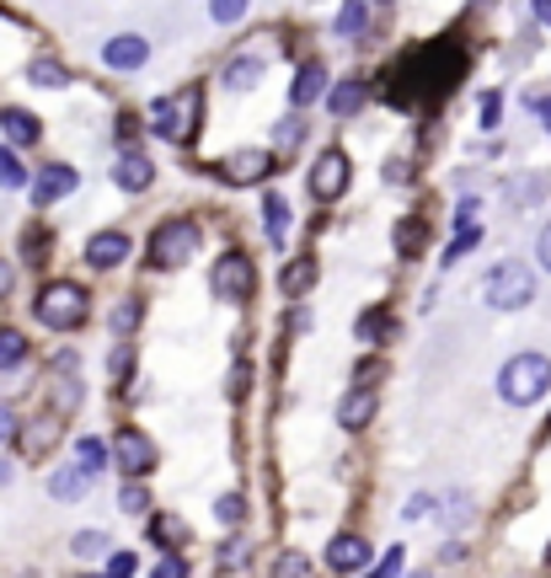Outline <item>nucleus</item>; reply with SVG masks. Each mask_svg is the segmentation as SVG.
I'll list each match as a JSON object with an SVG mask.
<instances>
[{
	"instance_id": "f257e3e1",
	"label": "nucleus",
	"mask_w": 551,
	"mask_h": 578,
	"mask_svg": "<svg viewBox=\"0 0 551 578\" xmlns=\"http://www.w3.org/2000/svg\"><path fill=\"white\" fill-rule=\"evenodd\" d=\"M482 301H488L492 311H524V305L535 301V274L524 268L520 257L492 263L488 278H482Z\"/></svg>"
},
{
	"instance_id": "f03ea898",
	"label": "nucleus",
	"mask_w": 551,
	"mask_h": 578,
	"mask_svg": "<svg viewBox=\"0 0 551 578\" xmlns=\"http://www.w3.org/2000/svg\"><path fill=\"white\" fill-rule=\"evenodd\" d=\"M547 386H551L547 354H514V359L503 365V375H498V392H503V402H514V407H530Z\"/></svg>"
},
{
	"instance_id": "7ed1b4c3",
	"label": "nucleus",
	"mask_w": 551,
	"mask_h": 578,
	"mask_svg": "<svg viewBox=\"0 0 551 578\" xmlns=\"http://www.w3.org/2000/svg\"><path fill=\"white\" fill-rule=\"evenodd\" d=\"M38 322L43 327H81L86 322V311H92V301H86V290L81 284H70V278H60V284H49L43 295H38Z\"/></svg>"
},
{
	"instance_id": "20e7f679",
	"label": "nucleus",
	"mask_w": 551,
	"mask_h": 578,
	"mask_svg": "<svg viewBox=\"0 0 551 578\" xmlns=\"http://www.w3.org/2000/svg\"><path fill=\"white\" fill-rule=\"evenodd\" d=\"M151 123L161 140H172V145H187L193 140V129H198V87H187L183 97H161L151 108Z\"/></svg>"
},
{
	"instance_id": "39448f33",
	"label": "nucleus",
	"mask_w": 551,
	"mask_h": 578,
	"mask_svg": "<svg viewBox=\"0 0 551 578\" xmlns=\"http://www.w3.org/2000/svg\"><path fill=\"white\" fill-rule=\"evenodd\" d=\"M193 252H198V225L193 220H166L151 242V263L155 268H183Z\"/></svg>"
},
{
	"instance_id": "423d86ee",
	"label": "nucleus",
	"mask_w": 551,
	"mask_h": 578,
	"mask_svg": "<svg viewBox=\"0 0 551 578\" xmlns=\"http://www.w3.org/2000/svg\"><path fill=\"white\" fill-rule=\"evenodd\" d=\"M348 178H354V166H348V155L337 151H322L316 161H310V199H322V204H333V199H343V187H348Z\"/></svg>"
},
{
	"instance_id": "0eeeda50",
	"label": "nucleus",
	"mask_w": 551,
	"mask_h": 578,
	"mask_svg": "<svg viewBox=\"0 0 551 578\" xmlns=\"http://www.w3.org/2000/svg\"><path fill=\"white\" fill-rule=\"evenodd\" d=\"M145 60H151V43H145L140 32H119V38H108V43H102V64H108V70H119V75L140 70Z\"/></svg>"
},
{
	"instance_id": "6e6552de",
	"label": "nucleus",
	"mask_w": 551,
	"mask_h": 578,
	"mask_svg": "<svg viewBox=\"0 0 551 578\" xmlns=\"http://www.w3.org/2000/svg\"><path fill=\"white\" fill-rule=\"evenodd\" d=\"M252 278H257V268H252V257H242V252L220 257V268H215V290L225 295V301H246V295H252Z\"/></svg>"
},
{
	"instance_id": "1a4fd4ad",
	"label": "nucleus",
	"mask_w": 551,
	"mask_h": 578,
	"mask_svg": "<svg viewBox=\"0 0 551 578\" xmlns=\"http://www.w3.org/2000/svg\"><path fill=\"white\" fill-rule=\"evenodd\" d=\"M113 450H119L113 460H119L129 477H145V471L155 466V445L145 439V434H140V428H123L119 439H113Z\"/></svg>"
},
{
	"instance_id": "9d476101",
	"label": "nucleus",
	"mask_w": 551,
	"mask_h": 578,
	"mask_svg": "<svg viewBox=\"0 0 551 578\" xmlns=\"http://www.w3.org/2000/svg\"><path fill=\"white\" fill-rule=\"evenodd\" d=\"M268 166H274V161H268L263 151H236L225 166H220V178H225L231 187H252V183H263V178H268Z\"/></svg>"
},
{
	"instance_id": "9b49d317",
	"label": "nucleus",
	"mask_w": 551,
	"mask_h": 578,
	"mask_svg": "<svg viewBox=\"0 0 551 578\" xmlns=\"http://www.w3.org/2000/svg\"><path fill=\"white\" fill-rule=\"evenodd\" d=\"M327 568H337V574H365L369 568V541L365 536H337L333 547H327Z\"/></svg>"
},
{
	"instance_id": "f8f14e48",
	"label": "nucleus",
	"mask_w": 551,
	"mask_h": 578,
	"mask_svg": "<svg viewBox=\"0 0 551 578\" xmlns=\"http://www.w3.org/2000/svg\"><path fill=\"white\" fill-rule=\"evenodd\" d=\"M123 257H129V236L123 231H96L92 246H86V263H92L96 274H108V268H119Z\"/></svg>"
},
{
	"instance_id": "ddd939ff",
	"label": "nucleus",
	"mask_w": 551,
	"mask_h": 578,
	"mask_svg": "<svg viewBox=\"0 0 551 578\" xmlns=\"http://www.w3.org/2000/svg\"><path fill=\"white\" fill-rule=\"evenodd\" d=\"M86 487H92V471L75 460V466H60L54 477H49V493L60 498V504H81L86 498Z\"/></svg>"
},
{
	"instance_id": "4468645a",
	"label": "nucleus",
	"mask_w": 551,
	"mask_h": 578,
	"mask_svg": "<svg viewBox=\"0 0 551 578\" xmlns=\"http://www.w3.org/2000/svg\"><path fill=\"white\" fill-rule=\"evenodd\" d=\"M119 187L123 193H145V187L155 183V166H151V155H140V151H129V155H119Z\"/></svg>"
},
{
	"instance_id": "2eb2a0df",
	"label": "nucleus",
	"mask_w": 551,
	"mask_h": 578,
	"mask_svg": "<svg viewBox=\"0 0 551 578\" xmlns=\"http://www.w3.org/2000/svg\"><path fill=\"white\" fill-rule=\"evenodd\" d=\"M75 193V172L70 166H49L38 183H32V204H54V199H70Z\"/></svg>"
},
{
	"instance_id": "dca6fc26",
	"label": "nucleus",
	"mask_w": 551,
	"mask_h": 578,
	"mask_svg": "<svg viewBox=\"0 0 551 578\" xmlns=\"http://www.w3.org/2000/svg\"><path fill=\"white\" fill-rule=\"evenodd\" d=\"M0 134H6L11 145H32V140L43 134V123L32 119L28 108H6V113H0Z\"/></svg>"
},
{
	"instance_id": "f3484780",
	"label": "nucleus",
	"mask_w": 551,
	"mask_h": 578,
	"mask_svg": "<svg viewBox=\"0 0 551 578\" xmlns=\"http://www.w3.org/2000/svg\"><path fill=\"white\" fill-rule=\"evenodd\" d=\"M316 97H327V70H322V64H300V75H295V87H289V102H295V108H310Z\"/></svg>"
},
{
	"instance_id": "a211bd4d",
	"label": "nucleus",
	"mask_w": 551,
	"mask_h": 578,
	"mask_svg": "<svg viewBox=\"0 0 551 578\" xmlns=\"http://www.w3.org/2000/svg\"><path fill=\"white\" fill-rule=\"evenodd\" d=\"M369 418H375V392H369V386H359V392L343 396V407H337V424H343V428H365Z\"/></svg>"
},
{
	"instance_id": "6ab92c4d",
	"label": "nucleus",
	"mask_w": 551,
	"mask_h": 578,
	"mask_svg": "<svg viewBox=\"0 0 551 578\" xmlns=\"http://www.w3.org/2000/svg\"><path fill=\"white\" fill-rule=\"evenodd\" d=\"M220 81H225V92H252V87L263 81V60L242 54V60H231L225 70H220Z\"/></svg>"
},
{
	"instance_id": "aec40b11",
	"label": "nucleus",
	"mask_w": 551,
	"mask_h": 578,
	"mask_svg": "<svg viewBox=\"0 0 551 578\" xmlns=\"http://www.w3.org/2000/svg\"><path fill=\"white\" fill-rule=\"evenodd\" d=\"M391 333H397V316H391V311H380V305H375V311H365V316L354 322V337H359V343H369V348H375V343H386Z\"/></svg>"
},
{
	"instance_id": "412c9836",
	"label": "nucleus",
	"mask_w": 551,
	"mask_h": 578,
	"mask_svg": "<svg viewBox=\"0 0 551 578\" xmlns=\"http://www.w3.org/2000/svg\"><path fill=\"white\" fill-rule=\"evenodd\" d=\"M359 108H365V87L359 81H337L333 92H327V113L333 119H354Z\"/></svg>"
},
{
	"instance_id": "4be33fe9",
	"label": "nucleus",
	"mask_w": 551,
	"mask_h": 578,
	"mask_svg": "<svg viewBox=\"0 0 551 578\" xmlns=\"http://www.w3.org/2000/svg\"><path fill=\"white\" fill-rule=\"evenodd\" d=\"M278 284H284V295H306L310 284H316V263H310V257H295V263L284 268Z\"/></svg>"
},
{
	"instance_id": "5701e85b",
	"label": "nucleus",
	"mask_w": 551,
	"mask_h": 578,
	"mask_svg": "<svg viewBox=\"0 0 551 578\" xmlns=\"http://www.w3.org/2000/svg\"><path fill=\"white\" fill-rule=\"evenodd\" d=\"M22 359H28V337L17 333V327H0V375L17 369Z\"/></svg>"
},
{
	"instance_id": "b1692460",
	"label": "nucleus",
	"mask_w": 551,
	"mask_h": 578,
	"mask_svg": "<svg viewBox=\"0 0 551 578\" xmlns=\"http://www.w3.org/2000/svg\"><path fill=\"white\" fill-rule=\"evenodd\" d=\"M263 225H268V242H284V225H289V204H284V199H278V193H268V199H263Z\"/></svg>"
},
{
	"instance_id": "393cba45",
	"label": "nucleus",
	"mask_w": 551,
	"mask_h": 578,
	"mask_svg": "<svg viewBox=\"0 0 551 578\" xmlns=\"http://www.w3.org/2000/svg\"><path fill=\"white\" fill-rule=\"evenodd\" d=\"M28 81L32 87H70V70L60 60H32L28 64Z\"/></svg>"
},
{
	"instance_id": "a878e982",
	"label": "nucleus",
	"mask_w": 551,
	"mask_h": 578,
	"mask_svg": "<svg viewBox=\"0 0 551 578\" xmlns=\"http://www.w3.org/2000/svg\"><path fill=\"white\" fill-rule=\"evenodd\" d=\"M424 236H429V220H418V214L397 220V242H401V252H407V257H412V252H424Z\"/></svg>"
},
{
	"instance_id": "bb28decb",
	"label": "nucleus",
	"mask_w": 551,
	"mask_h": 578,
	"mask_svg": "<svg viewBox=\"0 0 551 578\" xmlns=\"http://www.w3.org/2000/svg\"><path fill=\"white\" fill-rule=\"evenodd\" d=\"M365 17H369L365 0H343V11H337V32H343V38H359V32H365Z\"/></svg>"
},
{
	"instance_id": "cd10ccee",
	"label": "nucleus",
	"mask_w": 551,
	"mask_h": 578,
	"mask_svg": "<svg viewBox=\"0 0 551 578\" xmlns=\"http://www.w3.org/2000/svg\"><path fill=\"white\" fill-rule=\"evenodd\" d=\"M75 460H81V466H86L92 477H102L113 456H108V445H102V439H81V445H75Z\"/></svg>"
},
{
	"instance_id": "c85d7f7f",
	"label": "nucleus",
	"mask_w": 551,
	"mask_h": 578,
	"mask_svg": "<svg viewBox=\"0 0 551 578\" xmlns=\"http://www.w3.org/2000/svg\"><path fill=\"white\" fill-rule=\"evenodd\" d=\"M22 183H28V172H22L17 151H11V145H0V187H11V193H17Z\"/></svg>"
},
{
	"instance_id": "c756f323",
	"label": "nucleus",
	"mask_w": 551,
	"mask_h": 578,
	"mask_svg": "<svg viewBox=\"0 0 551 578\" xmlns=\"http://www.w3.org/2000/svg\"><path fill=\"white\" fill-rule=\"evenodd\" d=\"M151 536H155V547H177V536H187V530H183V519L177 515H155Z\"/></svg>"
},
{
	"instance_id": "7c9ffc66",
	"label": "nucleus",
	"mask_w": 551,
	"mask_h": 578,
	"mask_svg": "<svg viewBox=\"0 0 551 578\" xmlns=\"http://www.w3.org/2000/svg\"><path fill=\"white\" fill-rule=\"evenodd\" d=\"M210 17H215L220 28H236L246 17V0H210Z\"/></svg>"
},
{
	"instance_id": "2f4dec72",
	"label": "nucleus",
	"mask_w": 551,
	"mask_h": 578,
	"mask_svg": "<svg viewBox=\"0 0 551 578\" xmlns=\"http://www.w3.org/2000/svg\"><path fill=\"white\" fill-rule=\"evenodd\" d=\"M119 509H123V515H145V509H151V493H145L140 483H129L119 493Z\"/></svg>"
},
{
	"instance_id": "473e14b6",
	"label": "nucleus",
	"mask_w": 551,
	"mask_h": 578,
	"mask_svg": "<svg viewBox=\"0 0 551 578\" xmlns=\"http://www.w3.org/2000/svg\"><path fill=\"white\" fill-rule=\"evenodd\" d=\"M102 551H108V536L102 530H81L75 536V557H102Z\"/></svg>"
},
{
	"instance_id": "72a5a7b5",
	"label": "nucleus",
	"mask_w": 551,
	"mask_h": 578,
	"mask_svg": "<svg viewBox=\"0 0 551 578\" xmlns=\"http://www.w3.org/2000/svg\"><path fill=\"white\" fill-rule=\"evenodd\" d=\"M498 108H503V97L482 92V102H477V123H482V129H498Z\"/></svg>"
},
{
	"instance_id": "f704fd0d",
	"label": "nucleus",
	"mask_w": 551,
	"mask_h": 578,
	"mask_svg": "<svg viewBox=\"0 0 551 578\" xmlns=\"http://www.w3.org/2000/svg\"><path fill=\"white\" fill-rule=\"evenodd\" d=\"M541 187H547V178H530V183H509V193H514V204H535Z\"/></svg>"
},
{
	"instance_id": "c9c22d12",
	"label": "nucleus",
	"mask_w": 551,
	"mask_h": 578,
	"mask_svg": "<svg viewBox=\"0 0 551 578\" xmlns=\"http://www.w3.org/2000/svg\"><path fill=\"white\" fill-rule=\"evenodd\" d=\"M215 519H220V525H236V519H242V498H220Z\"/></svg>"
},
{
	"instance_id": "e433bc0d",
	"label": "nucleus",
	"mask_w": 551,
	"mask_h": 578,
	"mask_svg": "<svg viewBox=\"0 0 551 578\" xmlns=\"http://www.w3.org/2000/svg\"><path fill=\"white\" fill-rule=\"evenodd\" d=\"M274 574H310V557H295V551H289V557L274 562Z\"/></svg>"
},
{
	"instance_id": "4c0bfd02",
	"label": "nucleus",
	"mask_w": 551,
	"mask_h": 578,
	"mask_svg": "<svg viewBox=\"0 0 551 578\" xmlns=\"http://www.w3.org/2000/svg\"><path fill=\"white\" fill-rule=\"evenodd\" d=\"M295 140H300V119H284L274 129V145H295Z\"/></svg>"
},
{
	"instance_id": "58836bf2",
	"label": "nucleus",
	"mask_w": 551,
	"mask_h": 578,
	"mask_svg": "<svg viewBox=\"0 0 551 578\" xmlns=\"http://www.w3.org/2000/svg\"><path fill=\"white\" fill-rule=\"evenodd\" d=\"M155 574H161V578H183L187 574V557H161V562H155Z\"/></svg>"
},
{
	"instance_id": "ea45409f",
	"label": "nucleus",
	"mask_w": 551,
	"mask_h": 578,
	"mask_svg": "<svg viewBox=\"0 0 551 578\" xmlns=\"http://www.w3.org/2000/svg\"><path fill=\"white\" fill-rule=\"evenodd\" d=\"M401 562H407V551H401V547H391V551H386V557H380V568H375V574H401Z\"/></svg>"
},
{
	"instance_id": "a19ab883",
	"label": "nucleus",
	"mask_w": 551,
	"mask_h": 578,
	"mask_svg": "<svg viewBox=\"0 0 551 578\" xmlns=\"http://www.w3.org/2000/svg\"><path fill=\"white\" fill-rule=\"evenodd\" d=\"M6 439H17V413L0 402V445H6Z\"/></svg>"
},
{
	"instance_id": "79ce46f5",
	"label": "nucleus",
	"mask_w": 551,
	"mask_h": 578,
	"mask_svg": "<svg viewBox=\"0 0 551 578\" xmlns=\"http://www.w3.org/2000/svg\"><path fill=\"white\" fill-rule=\"evenodd\" d=\"M108 568H113V574H134L140 557H134V551H119V557H108Z\"/></svg>"
},
{
	"instance_id": "37998d69",
	"label": "nucleus",
	"mask_w": 551,
	"mask_h": 578,
	"mask_svg": "<svg viewBox=\"0 0 551 578\" xmlns=\"http://www.w3.org/2000/svg\"><path fill=\"white\" fill-rule=\"evenodd\" d=\"M113 327H119V333H129V327H134V301H123L119 311H113Z\"/></svg>"
},
{
	"instance_id": "c03bdc74",
	"label": "nucleus",
	"mask_w": 551,
	"mask_h": 578,
	"mask_svg": "<svg viewBox=\"0 0 551 578\" xmlns=\"http://www.w3.org/2000/svg\"><path fill=\"white\" fill-rule=\"evenodd\" d=\"M407 172H412L407 161H386V183H407Z\"/></svg>"
},
{
	"instance_id": "a18cd8bd",
	"label": "nucleus",
	"mask_w": 551,
	"mask_h": 578,
	"mask_svg": "<svg viewBox=\"0 0 551 578\" xmlns=\"http://www.w3.org/2000/svg\"><path fill=\"white\" fill-rule=\"evenodd\" d=\"M535 252H541V268H547V274H551V225H547V231H541V242H535Z\"/></svg>"
},
{
	"instance_id": "49530a36",
	"label": "nucleus",
	"mask_w": 551,
	"mask_h": 578,
	"mask_svg": "<svg viewBox=\"0 0 551 578\" xmlns=\"http://www.w3.org/2000/svg\"><path fill=\"white\" fill-rule=\"evenodd\" d=\"M530 108L541 113V123H547V134H551V97H530Z\"/></svg>"
},
{
	"instance_id": "de8ad7c7",
	"label": "nucleus",
	"mask_w": 551,
	"mask_h": 578,
	"mask_svg": "<svg viewBox=\"0 0 551 578\" xmlns=\"http://www.w3.org/2000/svg\"><path fill=\"white\" fill-rule=\"evenodd\" d=\"M418 515H429V493H418V498L407 504V519H418Z\"/></svg>"
},
{
	"instance_id": "09e8293b",
	"label": "nucleus",
	"mask_w": 551,
	"mask_h": 578,
	"mask_svg": "<svg viewBox=\"0 0 551 578\" xmlns=\"http://www.w3.org/2000/svg\"><path fill=\"white\" fill-rule=\"evenodd\" d=\"M380 369H386V365H380V359H365V365H359V381H365V386H369V381H375Z\"/></svg>"
},
{
	"instance_id": "8fccbe9b",
	"label": "nucleus",
	"mask_w": 551,
	"mask_h": 578,
	"mask_svg": "<svg viewBox=\"0 0 551 578\" xmlns=\"http://www.w3.org/2000/svg\"><path fill=\"white\" fill-rule=\"evenodd\" d=\"M6 290H11V263L0 257V295H6Z\"/></svg>"
},
{
	"instance_id": "3c124183",
	"label": "nucleus",
	"mask_w": 551,
	"mask_h": 578,
	"mask_svg": "<svg viewBox=\"0 0 551 578\" xmlns=\"http://www.w3.org/2000/svg\"><path fill=\"white\" fill-rule=\"evenodd\" d=\"M535 17H541V22L551 28V0H535Z\"/></svg>"
},
{
	"instance_id": "603ef678",
	"label": "nucleus",
	"mask_w": 551,
	"mask_h": 578,
	"mask_svg": "<svg viewBox=\"0 0 551 578\" xmlns=\"http://www.w3.org/2000/svg\"><path fill=\"white\" fill-rule=\"evenodd\" d=\"M547 568H551V551H547Z\"/></svg>"
}]
</instances>
